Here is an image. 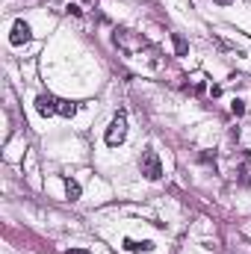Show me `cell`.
<instances>
[{
    "instance_id": "6da1fadb",
    "label": "cell",
    "mask_w": 251,
    "mask_h": 254,
    "mask_svg": "<svg viewBox=\"0 0 251 254\" xmlns=\"http://www.w3.org/2000/svg\"><path fill=\"white\" fill-rule=\"evenodd\" d=\"M113 42H116V48H121L124 53H139L142 48L148 45V42L142 39L139 33H133V30H116V35H113Z\"/></svg>"
},
{
    "instance_id": "7a4b0ae2",
    "label": "cell",
    "mask_w": 251,
    "mask_h": 254,
    "mask_svg": "<svg viewBox=\"0 0 251 254\" xmlns=\"http://www.w3.org/2000/svg\"><path fill=\"white\" fill-rule=\"evenodd\" d=\"M139 169H142V174H145L148 180H160V177H163V163H160V157H157L154 148L142 151V157H139Z\"/></svg>"
},
{
    "instance_id": "3957f363",
    "label": "cell",
    "mask_w": 251,
    "mask_h": 254,
    "mask_svg": "<svg viewBox=\"0 0 251 254\" xmlns=\"http://www.w3.org/2000/svg\"><path fill=\"white\" fill-rule=\"evenodd\" d=\"M103 139H106V145H113V148L127 139V116H124V113H118V116L110 121V127H106Z\"/></svg>"
},
{
    "instance_id": "277c9868",
    "label": "cell",
    "mask_w": 251,
    "mask_h": 254,
    "mask_svg": "<svg viewBox=\"0 0 251 254\" xmlns=\"http://www.w3.org/2000/svg\"><path fill=\"white\" fill-rule=\"evenodd\" d=\"M30 39H33L30 24H27V21H15V24H12V33H9V42H12L15 48H21V45H27Z\"/></svg>"
},
{
    "instance_id": "5b68a950",
    "label": "cell",
    "mask_w": 251,
    "mask_h": 254,
    "mask_svg": "<svg viewBox=\"0 0 251 254\" xmlns=\"http://www.w3.org/2000/svg\"><path fill=\"white\" fill-rule=\"evenodd\" d=\"M59 103L62 101H56L53 95H39V98H35V110H39V116H56L59 113Z\"/></svg>"
},
{
    "instance_id": "8992f818",
    "label": "cell",
    "mask_w": 251,
    "mask_h": 254,
    "mask_svg": "<svg viewBox=\"0 0 251 254\" xmlns=\"http://www.w3.org/2000/svg\"><path fill=\"white\" fill-rule=\"evenodd\" d=\"M124 251H133V254H139V251H154V242L151 239H124Z\"/></svg>"
},
{
    "instance_id": "52a82bcc",
    "label": "cell",
    "mask_w": 251,
    "mask_h": 254,
    "mask_svg": "<svg viewBox=\"0 0 251 254\" xmlns=\"http://www.w3.org/2000/svg\"><path fill=\"white\" fill-rule=\"evenodd\" d=\"M65 192H68L71 201H77V198H80V184H77L74 177H65Z\"/></svg>"
},
{
    "instance_id": "ba28073f",
    "label": "cell",
    "mask_w": 251,
    "mask_h": 254,
    "mask_svg": "<svg viewBox=\"0 0 251 254\" xmlns=\"http://www.w3.org/2000/svg\"><path fill=\"white\" fill-rule=\"evenodd\" d=\"M77 110H80V106H77V103H71V101H62V103H59V116H65V119H74Z\"/></svg>"
},
{
    "instance_id": "9c48e42d",
    "label": "cell",
    "mask_w": 251,
    "mask_h": 254,
    "mask_svg": "<svg viewBox=\"0 0 251 254\" xmlns=\"http://www.w3.org/2000/svg\"><path fill=\"white\" fill-rule=\"evenodd\" d=\"M171 42H174L177 56H184V53H186V42H184V35H177V33H174V35H171Z\"/></svg>"
},
{
    "instance_id": "30bf717a",
    "label": "cell",
    "mask_w": 251,
    "mask_h": 254,
    "mask_svg": "<svg viewBox=\"0 0 251 254\" xmlns=\"http://www.w3.org/2000/svg\"><path fill=\"white\" fill-rule=\"evenodd\" d=\"M231 113H234V116H242V113H245V103H242V101H234V103H231Z\"/></svg>"
},
{
    "instance_id": "8fae6325",
    "label": "cell",
    "mask_w": 251,
    "mask_h": 254,
    "mask_svg": "<svg viewBox=\"0 0 251 254\" xmlns=\"http://www.w3.org/2000/svg\"><path fill=\"white\" fill-rule=\"evenodd\" d=\"M65 254H89V251H86V248H68Z\"/></svg>"
},
{
    "instance_id": "7c38bea8",
    "label": "cell",
    "mask_w": 251,
    "mask_h": 254,
    "mask_svg": "<svg viewBox=\"0 0 251 254\" xmlns=\"http://www.w3.org/2000/svg\"><path fill=\"white\" fill-rule=\"evenodd\" d=\"M216 3H225V6H228V3H234V0H216Z\"/></svg>"
}]
</instances>
